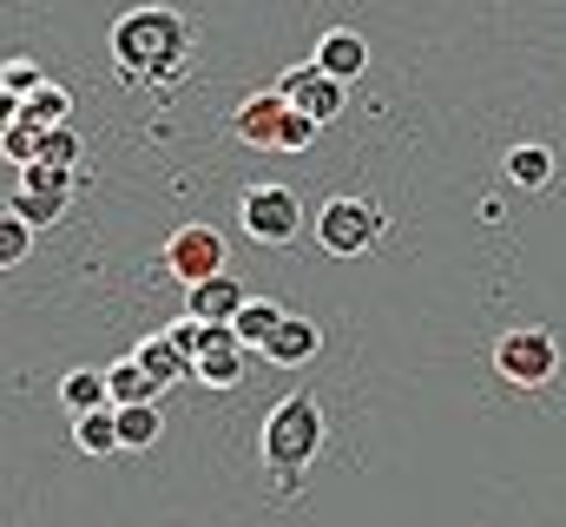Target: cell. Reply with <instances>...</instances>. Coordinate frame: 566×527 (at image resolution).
Returning <instances> with one entry per match:
<instances>
[{"instance_id":"6da1fadb","label":"cell","mask_w":566,"mask_h":527,"mask_svg":"<svg viewBox=\"0 0 566 527\" xmlns=\"http://www.w3.org/2000/svg\"><path fill=\"white\" fill-rule=\"evenodd\" d=\"M113 66L126 80H151V86H171L191 73V27L171 13V7H139L113 27Z\"/></svg>"},{"instance_id":"cb8c5ba5","label":"cell","mask_w":566,"mask_h":527,"mask_svg":"<svg viewBox=\"0 0 566 527\" xmlns=\"http://www.w3.org/2000/svg\"><path fill=\"white\" fill-rule=\"evenodd\" d=\"M119 442H126V448H145V442H158V409H151V402H133V409H119Z\"/></svg>"},{"instance_id":"30bf717a","label":"cell","mask_w":566,"mask_h":527,"mask_svg":"<svg viewBox=\"0 0 566 527\" xmlns=\"http://www.w3.org/2000/svg\"><path fill=\"white\" fill-rule=\"evenodd\" d=\"M316 66H323L329 80H343V86H349V80H356V73L369 66V40H363V33H343V27H336V33H323V40H316Z\"/></svg>"},{"instance_id":"d6986e66","label":"cell","mask_w":566,"mask_h":527,"mask_svg":"<svg viewBox=\"0 0 566 527\" xmlns=\"http://www.w3.org/2000/svg\"><path fill=\"white\" fill-rule=\"evenodd\" d=\"M80 132L73 126H53V132H40V152H33V165H53V172H80Z\"/></svg>"},{"instance_id":"ac0fdd59","label":"cell","mask_w":566,"mask_h":527,"mask_svg":"<svg viewBox=\"0 0 566 527\" xmlns=\"http://www.w3.org/2000/svg\"><path fill=\"white\" fill-rule=\"evenodd\" d=\"M66 106H73V100H66V93H60V86L46 80V86H40V93H33L27 106H13V113H20V120H27L33 132H53V126H66Z\"/></svg>"},{"instance_id":"484cf974","label":"cell","mask_w":566,"mask_h":527,"mask_svg":"<svg viewBox=\"0 0 566 527\" xmlns=\"http://www.w3.org/2000/svg\"><path fill=\"white\" fill-rule=\"evenodd\" d=\"M20 192H53V198H73V172H53V165H27V172H20Z\"/></svg>"},{"instance_id":"8992f818","label":"cell","mask_w":566,"mask_h":527,"mask_svg":"<svg viewBox=\"0 0 566 527\" xmlns=\"http://www.w3.org/2000/svg\"><path fill=\"white\" fill-rule=\"evenodd\" d=\"M238 218H244V231H251L258 245H290L296 225H303V205H296L290 185H251V192L238 198Z\"/></svg>"},{"instance_id":"3957f363","label":"cell","mask_w":566,"mask_h":527,"mask_svg":"<svg viewBox=\"0 0 566 527\" xmlns=\"http://www.w3.org/2000/svg\"><path fill=\"white\" fill-rule=\"evenodd\" d=\"M238 138H244V145L303 152V145L316 138V120H310V113H296L283 93H258V100H244V106H238Z\"/></svg>"},{"instance_id":"e0dca14e","label":"cell","mask_w":566,"mask_h":527,"mask_svg":"<svg viewBox=\"0 0 566 527\" xmlns=\"http://www.w3.org/2000/svg\"><path fill=\"white\" fill-rule=\"evenodd\" d=\"M106 383H113V409H133V402H151L158 383L139 370V356H119L113 370H106Z\"/></svg>"},{"instance_id":"7c38bea8","label":"cell","mask_w":566,"mask_h":527,"mask_svg":"<svg viewBox=\"0 0 566 527\" xmlns=\"http://www.w3.org/2000/svg\"><path fill=\"white\" fill-rule=\"evenodd\" d=\"M133 356H139V370L158 383V390H165V383H185V376H198V363H191V356H185L171 337H145Z\"/></svg>"},{"instance_id":"4316f807","label":"cell","mask_w":566,"mask_h":527,"mask_svg":"<svg viewBox=\"0 0 566 527\" xmlns=\"http://www.w3.org/2000/svg\"><path fill=\"white\" fill-rule=\"evenodd\" d=\"M165 337H171V343H178V350H185V356L198 363V356H205V337H211V323H198V317H185V323H171Z\"/></svg>"},{"instance_id":"277c9868","label":"cell","mask_w":566,"mask_h":527,"mask_svg":"<svg viewBox=\"0 0 566 527\" xmlns=\"http://www.w3.org/2000/svg\"><path fill=\"white\" fill-rule=\"evenodd\" d=\"M316 238H323V251H336V258L369 251V245L382 238V205H369V198H329V205L316 211Z\"/></svg>"},{"instance_id":"9a60e30c","label":"cell","mask_w":566,"mask_h":527,"mask_svg":"<svg viewBox=\"0 0 566 527\" xmlns=\"http://www.w3.org/2000/svg\"><path fill=\"white\" fill-rule=\"evenodd\" d=\"M316 343H323V337H316V323L283 317V330L264 343V356H271V363H310V356H316Z\"/></svg>"},{"instance_id":"5b68a950","label":"cell","mask_w":566,"mask_h":527,"mask_svg":"<svg viewBox=\"0 0 566 527\" xmlns=\"http://www.w3.org/2000/svg\"><path fill=\"white\" fill-rule=\"evenodd\" d=\"M494 370H501L507 383H521V390L554 383V370H560V343H554V330H507V337L494 343Z\"/></svg>"},{"instance_id":"7402d4cb","label":"cell","mask_w":566,"mask_h":527,"mask_svg":"<svg viewBox=\"0 0 566 527\" xmlns=\"http://www.w3.org/2000/svg\"><path fill=\"white\" fill-rule=\"evenodd\" d=\"M7 211H13V218H27V225L40 231V225H53V218L66 211V198H53V192H20V185H13V198H7Z\"/></svg>"},{"instance_id":"44dd1931","label":"cell","mask_w":566,"mask_h":527,"mask_svg":"<svg viewBox=\"0 0 566 527\" xmlns=\"http://www.w3.org/2000/svg\"><path fill=\"white\" fill-rule=\"evenodd\" d=\"M507 178L514 185H547L554 178V152L547 145H514L507 152Z\"/></svg>"},{"instance_id":"ba28073f","label":"cell","mask_w":566,"mask_h":527,"mask_svg":"<svg viewBox=\"0 0 566 527\" xmlns=\"http://www.w3.org/2000/svg\"><path fill=\"white\" fill-rule=\"evenodd\" d=\"M277 93L290 100V106H296V113H310L316 126H329V120H336V113L349 106V100H343V80H329V73L316 66V60H303V66H290V73L277 80Z\"/></svg>"},{"instance_id":"9c48e42d","label":"cell","mask_w":566,"mask_h":527,"mask_svg":"<svg viewBox=\"0 0 566 527\" xmlns=\"http://www.w3.org/2000/svg\"><path fill=\"white\" fill-rule=\"evenodd\" d=\"M198 383H211V390H238L244 383V343H238L231 323H211L205 356H198Z\"/></svg>"},{"instance_id":"8fae6325","label":"cell","mask_w":566,"mask_h":527,"mask_svg":"<svg viewBox=\"0 0 566 527\" xmlns=\"http://www.w3.org/2000/svg\"><path fill=\"white\" fill-rule=\"evenodd\" d=\"M244 303H251V297L238 290V277H211V283L191 290V310H185V317H198V323H238Z\"/></svg>"},{"instance_id":"d4e9b609","label":"cell","mask_w":566,"mask_h":527,"mask_svg":"<svg viewBox=\"0 0 566 527\" xmlns=\"http://www.w3.org/2000/svg\"><path fill=\"white\" fill-rule=\"evenodd\" d=\"M0 145H7V158L27 172V165H33V152H40V132L27 126L20 113H7V126H0Z\"/></svg>"},{"instance_id":"ffe728a7","label":"cell","mask_w":566,"mask_h":527,"mask_svg":"<svg viewBox=\"0 0 566 527\" xmlns=\"http://www.w3.org/2000/svg\"><path fill=\"white\" fill-rule=\"evenodd\" d=\"M40 86H46V80H40V66H33V60H20V53H13V60L0 66V100H7V113H13V106H27Z\"/></svg>"},{"instance_id":"603a6c76","label":"cell","mask_w":566,"mask_h":527,"mask_svg":"<svg viewBox=\"0 0 566 527\" xmlns=\"http://www.w3.org/2000/svg\"><path fill=\"white\" fill-rule=\"evenodd\" d=\"M27 251H33V225L7 211V218H0V270H20V264H27Z\"/></svg>"},{"instance_id":"4fadbf2b","label":"cell","mask_w":566,"mask_h":527,"mask_svg":"<svg viewBox=\"0 0 566 527\" xmlns=\"http://www.w3.org/2000/svg\"><path fill=\"white\" fill-rule=\"evenodd\" d=\"M60 402H66L73 415L113 409V383H106V370H66V383H60Z\"/></svg>"},{"instance_id":"2e32d148","label":"cell","mask_w":566,"mask_h":527,"mask_svg":"<svg viewBox=\"0 0 566 527\" xmlns=\"http://www.w3.org/2000/svg\"><path fill=\"white\" fill-rule=\"evenodd\" d=\"M73 442H80L86 455H113V448H126V442H119V409H93V415H73Z\"/></svg>"},{"instance_id":"52a82bcc","label":"cell","mask_w":566,"mask_h":527,"mask_svg":"<svg viewBox=\"0 0 566 527\" xmlns=\"http://www.w3.org/2000/svg\"><path fill=\"white\" fill-rule=\"evenodd\" d=\"M165 270H171L185 290H198V283L224 277V238H218L211 225H185V231L165 245Z\"/></svg>"},{"instance_id":"7a4b0ae2","label":"cell","mask_w":566,"mask_h":527,"mask_svg":"<svg viewBox=\"0 0 566 527\" xmlns=\"http://www.w3.org/2000/svg\"><path fill=\"white\" fill-rule=\"evenodd\" d=\"M316 442H323V409H316V395H283L277 409L264 415V462L277 468L290 488H296V475L310 468Z\"/></svg>"},{"instance_id":"5bb4252c","label":"cell","mask_w":566,"mask_h":527,"mask_svg":"<svg viewBox=\"0 0 566 527\" xmlns=\"http://www.w3.org/2000/svg\"><path fill=\"white\" fill-rule=\"evenodd\" d=\"M283 317H290L283 303H271V297H251V303L238 310V323H231V330H238V343H244V350H251V343L264 350V343L283 330Z\"/></svg>"}]
</instances>
